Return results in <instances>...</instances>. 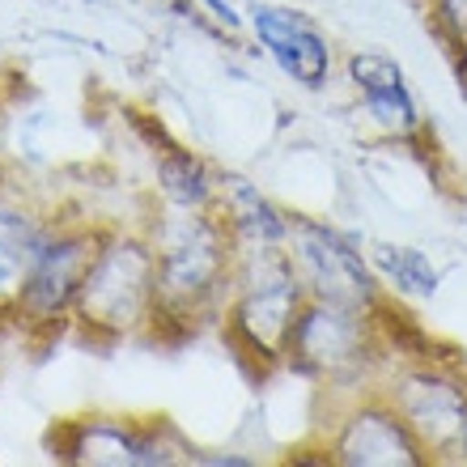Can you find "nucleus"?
Segmentation results:
<instances>
[{"label":"nucleus","mask_w":467,"mask_h":467,"mask_svg":"<svg viewBox=\"0 0 467 467\" xmlns=\"http://www.w3.org/2000/svg\"><path fill=\"white\" fill-rule=\"evenodd\" d=\"M251 30H255L259 47L272 56V64L281 68L289 81L302 89H319L332 73V47L319 35V26L306 13L281 9V5H251Z\"/></svg>","instance_id":"6"},{"label":"nucleus","mask_w":467,"mask_h":467,"mask_svg":"<svg viewBox=\"0 0 467 467\" xmlns=\"http://www.w3.org/2000/svg\"><path fill=\"white\" fill-rule=\"evenodd\" d=\"M43 243H47V234L38 230L26 213L0 209V297L22 294V285L30 276V268H35Z\"/></svg>","instance_id":"13"},{"label":"nucleus","mask_w":467,"mask_h":467,"mask_svg":"<svg viewBox=\"0 0 467 467\" xmlns=\"http://www.w3.org/2000/svg\"><path fill=\"white\" fill-rule=\"evenodd\" d=\"M348 81L366 102V115L379 128L395 136H408L420 128V111L417 99L404 81V68L391 60V56H379V51H361V56H348Z\"/></svg>","instance_id":"10"},{"label":"nucleus","mask_w":467,"mask_h":467,"mask_svg":"<svg viewBox=\"0 0 467 467\" xmlns=\"http://www.w3.org/2000/svg\"><path fill=\"white\" fill-rule=\"evenodd\" d=\"M459 86H463V89H467V47H463V51H459Z\"/></svg>","instance_id":"18"},{"label":"nucleus","mask_w":467,"mask_h":467,"mask_svg":"<svg viewBox=\"0 0 467 467\" xmlns=\"http://www.w3.org/2000/svg\"><path fill=\"white\" fill-rule=\"evenodd\" d=\"M225 230L251 251L289 243V217H281V209L259 196L246 179H225Z\"/></svg>","instance_id":"12"},{"label":"nucleus","mask_w":467,"mask_h":467,"mask_svg":"<svg viewBox=\"0 0 467 467\" xmlns=\"http://www.w3.org/2000/svg\"><path fill=\"white\" fill-rule=\"evenodd\" d=\"M158 179H161V192H166L179 209H200V204H209V196H213L204 161L192 158L187 149H166V153H161Z\"/></svg>","instance_id":"15"},{"label":"nucleus","mask_w":467,"mask_h":467,"mask_svg":"<svg viewBox=\"0 0 467 467\" xmlns=\"http://www.w3.org/2000/svg\"><path fill=\"white\" fill-rule=\"evenodd\" d=\"M430 17L446 47H467V0H430Z\"/></svg>","instance_id":"16"},{"label":"nucleus","mask_w":467,"mask_h":467,"mask_svg":"<svg viewBox=\"0 0 467 467\" xmlns=\"http://www.w3.org/2000/svg\"><path fill=\"white\" fill-rule=\"evenodd\" d=\"M369 264L379 268V276L391 285L395 294H408V297H433L438 294V268L430 259L420 255L417 246H391V243H379L369 251Z\"/></svg>","instance_id":"14"},{"label":"nucleus","mask_w":467,"mask_h":467,"mask_svg":"<svg viewBox=\"0 0 467 467\" xmlns=\"http://www.w3.org/2000/svg\"><path fill=\"white\" fill-rule=\"evenodd\" d=\"M369 315L374 310H357L345 302H327V297H306V306L297 310L294 332L285 357L289 366L315 379H345L361 369L369 353Z\"/></svg>","instance_id":"3"},{"label":"nucleus","mask_w":467,"mask_h":467,"mask_svg":"<svg viewBox=\"0 0 467 467\" xmlns=\"http://www.w3.org/2000/svg\"><path fill=\"white\" fill-rule=\"evenodd\" d=\"M400 417L417 430V438L425 442V451H463V433H467V391L455 379H442L433 369L408 374L400 387Z\"/></svg>","instance_id":"9"},{"label":"nucleus","mask_w":467,"mask_h":467,"mask_svg":"<svg viewBox=\"0 0 467 467\" xmlns=\"http://www.w3.org/2000/svg\"><path fill=\"white\" fill-rule=\"evenodd\" d=\"M289 243H294L289 259H294V268L310 297L345 302V306L357 310L379 306L374 272L353 246V238H345L340 230L319 222H289Z\"/></svg>","instance_id":"5"},{"label":"nucleus","mask_w":467,"mask_h":467,"mask_svg":"<svg viewBox=\"0 0 467 467\" xmlns=\"http://www.w3.org/2000/svg\"><path fill=\"white\" fill-rule=\"evenodd\" d=\"M68 459H89V463H123V467L171 463L166 446L158 442V433L128 430V425H111V420H99V425L77 430V446H73V455H68Z\"/></svg>","instance_id":"11"},{"label":"nucleus","mask_w":467,"mask_h":467,"mask_svg":"<svg viewBox=\"0 0 467 467\" xmlns=\"http://www.w3.org/2000/svg\"><path fill=\"white\" fill-rule=\"evenodd\" d=\"M306 306V285L297 276L289 251L255 246L251 272L243 276L238 302H234V336L246 353L259 361H281L297 310Z\"/></svg>","instance_id":"1"},{"label":"nucleus","mask_w":467,"mask_h":467,"mask_svg":"<svg viewBox=\"0 0 467 467\" xmlns=\"http://www.w3.org/2000/svg\"><path fill=\"white\" fill-rule=\"evenodd\" d=\"M81 315L94 327L123 332L158 306V259L136 243H115L99 251L86 285H81Z\"/></svg>","instance_id":"4"},{"label":"nucleus","mask_w":467,"mask_h":467,"mask_svg":"<svg viewBox=\"0 0 467 467\" xmlns=\"http://www.w3.org/2000/svg\"><path fill=\"white\" fill-rule=\"evenodd\" d=\"M94 259H99V251L89 238H47L30 276H26L22 294H17V306L30 319H60L81 297V285H86Z\"/></svg>","instance_id":"8"},{"label":"nucleus","mask_w":467,"mask_h":467,"mask_svg":"<svg viewBox=\"0 0 467 467\" xmlns=\"http://www.w3.org/2000/svg\"><path fill=\"white\" fill-rule=\"evenodd\" d=\"M204 5H209V13H213V17H217V22H225V26H230V30H238V26H243V17L234 13V5H230V0H204Z\"/></svg>","instance_id":"17"},{"label":"nucleus","mask_w":467,"mask_h":467,"mask_svg":"<svg viewBox=\"0 0 467 467\" xmlns=\"http://www.w3.org/2000/svg\"><path fill=\"white\" fill-rule=\"evenodd\" d=\"M158 302L171 310H196L217 294L225 276V234L209 217H187L161 225L158 234Z\"/></svg>","instance_id":"2"},{"label":"nucleus","mask_w":467,"mask_h":467,"mask_svg":"<svg viewBox=\"0 0 467 467\" xmlns=\"http://www.w3.org/2000/svg\"><path fill=\"white\" fill-rule=\"evenodd\" d=\"M332 459L348 467H420L425 442L400 417V408H361L340 425Z\"/></svg>","instance_id":"7"}]
</instances>
